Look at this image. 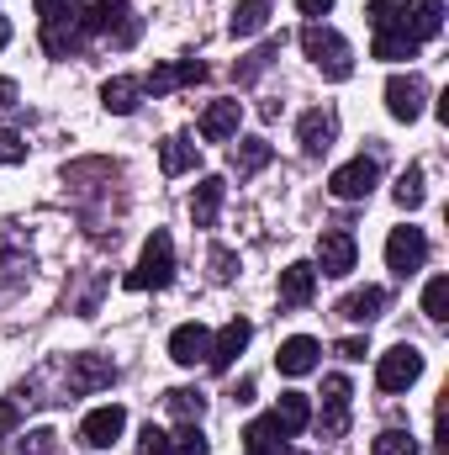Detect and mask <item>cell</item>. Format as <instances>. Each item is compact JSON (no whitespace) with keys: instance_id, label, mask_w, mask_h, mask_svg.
<instances>
[{"instance_id":"obj_29","label":"cell","mask_w":449,"mask_h":455,"mask_svg":"<svg viewBox=\"0 0 449 455\" xmlns=\"http://www.w3.org/2000/svg\"><path fill=\"white\" fill-rule=\"evenodd\" d=\"M397 207H407V212H418L423 202H429V186H423V164H407L402 175H397Z\"/></svg>"},{"instance_id":"obj_37","label":"cell","mask_w":449,"mask_h":455,"mask_svg":"<svg viewBox=\"0 0 449 455\" xmlns=\"http://www.w3.org/2000/svg\"><path fill=\"white\" fill-rule=\"evenodd\" d=\"M212 275H217V281H232V275H238V259H232L227 249H217V254H212Z\"/></svg>"},{"instance_id":"obj_34","label":"cell","mask_w":449,"mask_h":455,"mask_svg":"<svg viewBox=\"0 0 449 455\" xmlns=\"http://www.w3.org/2000/svg\"><path fill=\"white\" fill-rule=\"evenodd\" d=\"M370 455H418V445H413V435H407V429H386V435H375Z\"/></svg>"},{"instance_id":"obj_35","label":"cell","mask_w":449,"mask_h":455,"mask_svg":"<svg viewBox=\"0 0 449 455\" xmlns=\"http://www.w3.org/2000/svg\"><path fill=\"white\" fill-rule=\"evenodd\" d=\"M365 21H370L375 32H381V27H397V21H402V0H370V5H365Z\"/></svg>"},{"instance_id":"obj_1","label":"cell","mask_w":449,"mask_h":455,"mask_svg":"<svg viewBox=\"0 0 449 455\" xmlns=\"http://www.w3.org/2000/svg\"><path fill=\"white\" fill-rule=\"evenodd\" d=\"M175 281V238L164 228H154V238L143 243L138 265L127 270V291H164Z\"/></svg>"},{"instance_id":"obj_15","label":"cell","mask_w":449,"mask_h":455,"mask_svg":"<svg viewBox=\"0 0 449 455\" xmlns=\"http://www.w3.org/2000/svg\"><path fill=\"white\" fill-rule=\"evenodd\" d=\"M248 334H254V329H248L243 318H232V323H227L223 334L212 339V355H207V365H212L217 376H223V371H232V360H238V355L248 349Z\"/></svg>"},{"instance_id":"obj_40","label":"cell","mask_w":449,"mask_h":455,"mask_svg":"<svg viewBox=\"0 0 449 455\" xmlns=\"http://www.w3.org/2000/svg\"><path fill=\"white\" fill-rule=\"evenodd\" d=\"M5 43H11V21L0 16V48H5Z\"/></svg>"},{"instance_id":"obj_19","label":"cell","mask_w":449,"mask_h":455,"mask_svg":"<svg viewBox=\"0 0 449 455\" xmlns=\"http://www.w3.org/2000/svg\"><path fill=\"white\" fill-rule=\"evenodd\" d=\"M334 132H338V116L323 112V107H312V112L302 116V154H328L334 148Z\"/></svg>"},{"instance_id":"obj_6","label":"cell","mask_w":449,"mask_h":455,"mask_svg":"<svg viewBox=\"0 0 449 455\" xmlns=\"http://www.w3.org/2000/svg\"><path fill=\"white\" fill-rule=\"evenodd\" d=\"M423 259H429V238H423V228H391V238H386V265H391V275H418L423 270Z\"/></svg>"},{"instance_id":"obj_23","label":"cell","mask_w":449,"mask_h":455,"mask_svg":"<svg viewBox=\"0 0 449 455\" xmlns=\"http://www.w3.org/2000/svg\"><path fill=\"white\" fill-rule=\"evenodd\" d=\"M159 164H164V175H185V170H196V164H201V148H196L191 138H180V132H175V138H164V143H159Z\"/></svg>"},{"instance_id":"obj_7","label":"cell","mask_w":449,"mask_h":455,"mask_svg":"<svg viewBox=\"0 0 449 455\" xmlns=\"http://www.w3.org/2000/svg\"><path fill=\"white\" fill-rule=\"evenodd\" d=\"M375 180H381V164L375 159H349L343 170L328 175V191H334L338 202H365L375 191Z\"/></svg>"},{"instance_id":"obj_13","label":"cell","mask_w":449,"mask_h":455,"mask_svg":"<svg viewBox=\"0 0 449 455\" xmlns=\"http://www.w3.org/2000/svg\"><path fill=\"white\" fill-rule=\"evenodd\" d=\"M386 112L397 122H418L423 116V80L418 75H391L386 80Z\"/></svg>"},{"instance_id":"obj_5","label":"cell","mask_w":449,"mask_h":455,"mask_svg":"<svg viewBox=\"0 0 449 455\" xmlns=\"http://www.w3.org/2000/svg\"><path fill=\"white\" fill-rule=\"evenodd\" d=\"M418 376H423V349H418V344H391V349L375 360V387H381V392H407Z\"/></svg>"},{"instance_id":"obj_22","label":"cell","mask_w":449,"mask_h":455,"mask_svg":"<svg viewBox=\"0 0 449 455\" xmlns=\"http://www.w3.org/2000/svg\"><path fill=\"white\" fill-rule=\"evenodd\" d=\"M270 424H275V429H280V435L291 440V435H302V429L312 424V403H307L302 392H286V397L275 403V413H270Z\"/></svg>"},{"instance_id":"obj_31","label":"cell","mask_w":449,"mask_h":455,"mask_svg":"<svg viewBox=\"0 0 449 455\" xmlns=\"http://www.w3.org/2000/svg\"><path fill=\"white\" fill-rule=\"evenodd\" d=\"M423 313H429L434 323L449 318V275H434V281L423 286Z\"/></svg>"},{"instance_id":"obj_27","label":"cell","mask_w":449,"mask_h":455,"mask_svg":"<svg viewBox=\"0 0 449 455\" xmlns=\"http://www.w3.org/2000/svg\"><path fill=\"white\" fill-rule=\"evenodd\" d=\"M264 21H270V0H238L227 32L232 37H254V32H264Z\"/></svg>"},{"instance_id":"obj_33","label":"cell","mask_w":449,"mask_h":455,"mask_svg":"<svg viewBox=\"0 0 449 455\" xmlns=\"http://www.w3.org/2000/svg\"><path fill=\"white\" fill-rule=\"evenodd\" d=\"M169 413H180V419H191V424H196V419L207 413V397H201V392H191V387H175V392H169Z\"/></svg>"},{"instance_id":"obj_30","label":"cell","mask_w":449,"mask_h":455,"mask_svg":"<svg viewBox=\"0 0 449 455\" xmlns=\"http://www.w3.org/2000/svg\"><path fill=\"white\" fill-rule=\"evenodd\" d=\"M270 154H275V148H270L264 138H243V143L232 148V170H238V175H254V170L270 164Z\"/></svg>"},{"instance_id":"obj_12","label":"cell","mask_w":449,"mask_h":455,"mask_svg":"<svg viewBox=\"0 0 449 455\" xmlns=\"http://www.w3.org/2000/svg\"><path fill=\"white\" fill-rule=\"evenodd\" d=\"M354 233L349 228H323V238H318V265H323V275H349L354 270Z\"/></svg>"},{"instance_id":"obj_11","label":"cell","mask_w":449,"mask_h":455,"mask_svg":"<svg viewBox=\"0 0 449 455\" xmlns=\"http://www.w3.org/2000/svg\"><path fill=\"white\" fill-rule=\"evenodd\" d=\"M116 381V365L106 355H69V392H101Z\"/></svg>"},{"instance_id":"obj_39","label":"cell","mask_w":449,"mask_h":455,"mask_svg":"<svg viewBox=\"0 0 449 455\" xmlns=\"http://www.w3.org/2000/svg\"><path fill=\"white\" fill-rule=\"evenodd\" d=\"M296 11H302V16H328L334 0H296Z\"/></svg>"},{"instance_id":"obj_8","label":"cell","mask_w":449,"mask_h":455,"mask_svg":"<svg viewBox=\"0 0 449 455\" xmlns=\"http://www.w3.org/2000/svg\"><path fill=\"white\" fill-rule=\"evenodd\" d=\"M196 80H207V64H201V59H169V64H159V69L143 80V91H148V96H169V91L196 85Z\"/></svg>"},{"instance_id":"obj_24","label":"cell","mask_w":449,"mask_h":455,"mask_svg":"<svg viewBox=\"0 0 449 455\" xmlns=\"http://www.w3.org/2000/svg\"><path fill=\"white\" fill-rule=\"evenodd\" d=\"M223 180H217V175H207V180H201V186H196V196H191V223L196 228H212L217 223V207H223Z\"/></svg>"},{"instance_id":"obj_2","label":"cell","mask_w":449,"mask_h":455,"mask_svg":"<svg viewBox=\"0 0 449 455\" xmlns=\"http://www.w3.org/2000/svg\"><path fill=\"white\" fill-rule=\"evenodd\" d=\"M37 16H43V48L53 53V59H64L85 32H80V16H85V5L80 0H37Z\"/></svg>"},{"instance_id":"obj_38","label":"cell","mask_w":449,"mask_h":455,"mask_svg":"<svg viewBox=\"0 0 449 455\" xmlns=\"http://www.w3.org/2000/svg\"><path fill=\"white\" fill-rule=\"evenodd\" d=\"M338 355H343V360H365V355H370V344H365V339H343V344H338Z\"/></svg>"},{"instance_id":"obj_25","label":"cell","mask_w":449,"mask_h":455,"mask_svg":"<svg viewBox=\"0 0 449 455\" xmlns=\"http://www.w3.org/2000/svg\"><path fill=\"white\" fill-rule=\"evenodd\" d=\"M138 96H143V80H132V75H116V80L101 85V101H106V112H116V116L138 112Z\"/></svg>"},{"instance_id":"obj_20","label":"cell","mask_w":449,"mask_h":455,"mask_svg":"<svg viewBox=\"0 0 449 455\" xmlns=\"http://www.w3.org/2000/svg\"><path fill=\"white\" fill-rule=\"evenodd\" d=\"M318 339H307V334H296V339L280 344V355H275V365H280V376H307V371H318Z\"/></svg>"},{"instance_id":"obj_18","label":"cell","mask_w":449,"mask_h":455,"mask_svg":"<svg viewBox=\"0 0 449 455\" xmlns=\"http://www.w3.org/2000/svg\"><path fill=\"white\" fill-rule=\"evenodd\" d=\"M323 392H328V397H323V408H328V413H323V435L338 440V435L349 429V376H328Z\"/></svg>"},{"instance_id":"obj_4","label":"cell","mask_w":449,"mask_h":455,"mask_svg":"<svg viewBox=\"0 0 449 455\" xmlns=\"http://www.w3.org/2000/svg\"><path fill=\"white\" fill-rule=\"evenodd\" d=\"M302 48H307V59H312L328 80H349V75H354V53H349V43L338 37L334 27L307 21V27H302Z\"/></svg>"},{"instance_id":"obj_14","label":"cell","mask_w":449,"mask_h":455,"mask_svg":"<svg viewBox=\"0 0 449 455\" xmlns=\"http://www.w3.org/2000/svg\"><path fill=\"white\" fill-rule=\"evenodd\" d=\"M212 355V334L201 329V323H180L175 334H169V360L175 365H201Z\"/></svg>"},{"instance_id":"obj_10","label":"cell","mask_w":449,"mask_h":455,"mask_svg":"<svg viewBox=\"0 0 449 455\" xmlns=\"http://www.w3.org/2000/svg\"><path fill=\"white\" fill-rule=\"evenodd\" d=\"M122 429H127V413L106 403V408H96V413H85V424H80V440L91 445V451H112L116 440H122Z\"/></svg>"},{"instance_id":"obj_21","label":"cell","mask_w":449,"mask_h":455,"mask_svg":"<svg viewBox=\"0 0 449 455\" xmlns=\"http://www.w3.org/2000/svg\"><path fill=\"white\" fill-rule=\"evenodd\" d=\"M238 122H243V107H238V101H212V107L201 112V138H207V143H227V138L238 132Z\"/></svg>"},{"instance_id":"obj_36","label":"cell","mask_w":449,"mask_h":455,"mask_svg":"<svg viewBox=\"0 0 449 455\" xmlns=\"http://www.w3.org/2000/svg\"><path fill=\"white\" fill-rule=\"evenodd\" d=\"M138 440H143V445H138V455H169V435H164V429H154V424H148Z\"/></svg>"},{"instance_id":"obj_16","label":"cell","mask_w":449,"mask_h":455,"mask_svg":"<svg viewBox=\"0 0 449 455\" xmlns=\"http://www.w3.org/2000/svg\"><path fill=\"white\" fill-rule=\"evenodd\" d=\"M312 291H318V265L296 259V265H286V270H280V302H286V307L312 302Z\"/></svg>"},{"instance_id":"obj_3","label":"cell","mask_w":449,"mask_h":455,"mask_svg":"<svg viewBox=\"0 0 449 455\" xmlns=\"http://www.w3.org/2000/svg\"><path fill=\"white\" fill-rule=\"evenodd\" d=\"M80 32L91 37H116V48H132L138 43V16L127 0H91L85 16H80Z\"/></svg>"},{"instance_id":"obj_17","label":"cell","mask_w":449,"mask_h":455,"mask_svg":"<svg viewBox=\"0 0 449 455\" xmlns=\"http://www.w3.org/2000/svg\"><path fill=\"white\" fill-rule=\"evenodd\" d=\"M381 313H386V291H381V286H359V291H349V297L338 302V318L365 323V329H370Z\"/></svg>"},{"instance_id":"obj_26","label":"cell","mask_w":449,"mask_h":455,"mask_svg":"<svg viewBox=\"0 0 449 455\" xmlns=\"http://www.w3.org/2000/svg\"><path fill=\"white\" fill-rule=\"evenodd\" d=\"M243 455H286V435L270 424V419H254L243 429Z\"/></svg>"},{"instance_id":"obj_28","label":"cell","mask_w":449,"mask_h":455,"mask_svg":"<svg viewBox=\"0 0 449 455\" xmlns=\"http://www.w3.org/2000/svg\"><path fill=\"white\" fill-rule=\"evenodd\" d=\"M375 59H386V64H397V59H418V43L402 32V21L375 32Z\"/></svg>"},{"instance_id":"obj_9","label":"cell","mask_w":449,"mask_h":455,"mask_svg":"<svg viewBox=\"0 0 449 455\" xmlns=\"http://www.w3.org/2000/svg\"><path fill=\"white\" fill-rule=\"evenodd\" d=\"M402 32L423 48L429 37L445 32V5L439 0H402Z\"/></svg>"},{"instance_id":"obj_32","label":"cell","mask_w":449,"mask_h":455,"mask_svg":"<svg viewBox=\"0 0 449 455\" xmlns=\"http://www.w3.org/2000/svg\"><path fill=\"white\" fill-rule=\"evenodd\" d=\"M169 455H212V440L196 424H185L180 435H169Z\"/></svg>"}]
</instances>
